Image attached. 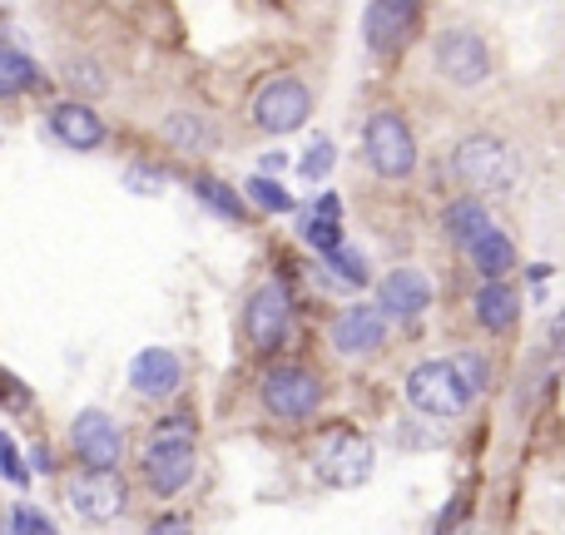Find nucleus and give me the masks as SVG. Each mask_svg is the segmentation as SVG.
<instances>
[{
  "instance_id": "nucleus-35",
  "label": "nucleus",
  "mask_w": 565,
  "mask_h": 535,
  "mask_svg": "<svg viewBox=\"0 0 565 535\" xmlns=\"http://www.w3.org/2000/svg\"><path fill=\"white\" fill-rule=\"evenodd\" d=\"M282 169H288V159H282V154H268V159H264V169H258V174H282Z\"/></svg>"
},
{
  "instance_id": "nucleus-1",
  "label": "nucleus",
  "mask_w": 565,
  "mask_h": 535,
  "mask_svg": "<svg viewBox=\"0 0 565 535\" xmlns=\"http://www.w3.org/2000/svg\"><path fill=\"white\" fill-rule=\"evenodd\" d=\"M189 477H194V427L184 417H169L145 447V486L154 496H179Z\"/></svg>"
},
{
  "instance_id": "nucleus-8",
  "label": "nucleus",
  "mask_w": 565,
  "mask_h": 535,
  "mask_svg": "<svg viewBox=\"0 0 565 535\" xmlns=\"http://www.w3.org/2000/svg\"><path fill=\"white\" fill-rule=\"evenodd\" d=\"M422 25V0H367L362 40L372 55H397Z\"/></svg>"
},
{
  "instance_id": "nucleus-13",
  "label": "nucleus",
  "mask_w": 565,
  "mask_h": 535,
  "mask_svg": "<svg viewBox=\"0 0 565 535\" xmlns=\"http://www.w3.org/2000/svg\"><path fill=\"white\" fill-rule=\"evenodd\" d=\"M70 506L89 526H105V521H115L125 511V481L115 471H85V477L70 481Z\"/></svg>"
},
{
  "instance_id": "nucleus-3",
  "label": "nucleus",
  "mask_w": 565,
  "mask_h": 535,
  "mask_svg": "<svg viewBox=\"0 0 565 535\" xmlns=\"http://www.w3.org/2000/svg\"><path fill=\"white\" fill-rule=\"evenodd\" d=\"M451 174L471 189V194H501L516 179V159H511L507 139L497 135H467L451 154Z\"/></svg>"
},
{
  "instance_id": "nucleus-26",
  "label": "nucleus",
  "mask_w": 565,
  "mask_h": 535,
  "mask_svg": "<svg viewBox=\"0 0 565 535\" xmlns=\"http://www.w3.org/2000/svg\"><path fill=\"white\" fill-rule=\"evenodd\" d=\"M332 159H338V154H332V139H312V145H308V154L298 159V174L308 179V184H318V179H328Z\"/></svg>"
},
{
  "instance_id": "nucleus-4",
  "label": "nucleus",
  "mask_w": 565,
  "mask_h": 535,
  "mask_svg": "<svg viewBox=\"0 0 565 535\" xmlns=\"http://www.w3.org/2000/svg\"><path fill=\"white\" fill-rule=\"evenodd\" d=\"M407 402L422 411V417H461L471 402V387L461 382L457 362L441 357V362H417V367L407 372Z\"/></svg>"
},
{
  "instance_id": "nucleus-18",
  "label": "nucleus",
  "mask_w": 565,
  "mask_h": 535,
  "mask_svg": "<svg viewBox=\"0 0 565 535\" xmlns=\"http://www.w3.org/2000/svg\"><path fill=\"white\" fill-rule=\"evenodd\" d=\"M164 139L179 154H209V149L218 145V129L209 125L204 115H194V109H174V115L164 119Z\"/></svg>"
},
{
  "instance_id": "nucleus-2",
  "label": "nucleus",
  "mask_w": 565,
  "mask_h": 535,
  "mask_svg": "<svg viewBox=\"0 0 565 535\" xmlns=\"http://www.w3.org/2000/svg\"><path fill=\"white\" fill-rule=\"evenodd\" d=\"M362 154L377 179H407L417 169V135L397 109H377L362 129Z\"/></svg>"
},
{
  "instance_id": "nucleus-23",
  "label": "nucleus",
  "mask_w": 565,
  "mask_h": 535,
  "mask_svg": "<svg viewBox=\"0 0 565 535\" xmlns=\"http://www.w3.org/2000/svg\"><path fill=\"white\" fill-rule=\"evenodd\" d=\"M35 79H40V69L30 65V60L20 55L15 45H6V50H0V95H6V99H15L20 89H30V85H35Z\"/></svg>"
},
{
  "instance_id": "nucleus-28",
  "label": "nucleus",
  "mask_w": 565,
  "mask_h": 535,
  "mask_svg": "<svg viewBox=\"0 0 565 535\" xmlns=\"http://www.w3.org/2000/svg\"><path fill=\"white\" fill-rule=\"evenodd\" d=\"M457 372H461V382H467L471 387V397H477V392H487V382H491V367H487V357H477V352H457Z\"/></svg>"
},
{
  "instance_id": "nucleus-25",
  "label": "nucleus",
  "mask_w": 565,
  "mask_h": 535,
  "mask_svg": "<svg viewBox=\"0 0 565 535\" xmlns=\"http://www.w3.org/2000/svg\"><path fill=\"white\" fill-rule=\"evenodd\" d=\"M322 264H328L332 282H342V288H362V282H367V258L352 254V248H338V254H328Z\"/></svg>"
},
{
  "instance_id": "nucleus-21",
  "label": "nucleus",
  "mask_w": 565,
  "mask_h": 535,
  "mask_svg": "<svg viewBox=\"0 0 565 535\" xmlns=\"http://www.w3.org/2000/svg\"><path fill=\"white\" fill-rule=\"evenodd\" d=\"M487 228H491V218H487V208H481V199H477V194L457 199V204L447 208V238H451V244L471 248L481 234H487Z\"/></svg>"
},
{
  "instance_id": "nucleus-11",
  "label": "nucleus",
  "mask_w": 565,
  "mask_h": 535,
  "mask_svg": "<svg viewBox=\"0 0 565 535\" xmlns=\"http://www.w3.org/2000/svg\"><path fill=\"white\" fill-rule=\"evenodd\" d=\"M288 318H292V298L282 282H264L244 308V332L254 342V352H278L288 338Z\"/></svg>"
},
{
  "instance_id": "nucleus-33",
  "label": "nucleus",
  "mask_w": 565,
  "mask_h": 535,
  "mask_svg": "<svg viewBox=\"0 0 565 535\" xmlns=\"http://www.w3.org/2000/svg\"><path fill=\"white\" fill-rule=\"evenodd\" d=\"M149 535H194V531H189L184 516H159L154 526H149Z\"/></svg>"
},
{
  "instance_id": "nucleus-30",
  "label": "nucleus",
  "mask_w": 565,
  "mask_h": 535,
  "mask_svg": "<svg viewBox=\"0 0 565 535\" xmlns=\"http://www.w3.org/2000/svg\"><path fill=\"white\" fill-rule=\"evenodd\" d=\"M129 184H135V194H159V189H164V174H149V169H129Z\"/></svg>"
},
{
  "instance_id": "nucleus-19",
  "label": "nucleus",
  "mask_w": 565,
  "mask_h": 535,
  "mask_svg": "<svg viewBox=\"0 0 565 535\" xmlns=\"http://www.w3.org/2000/svg\"><path fill=\"white\" fill-rule=\"evenodd\" d=\"M467 254H471V264H477V272L487 282H501L511 268H516V244H511L501 228H487V234H481Z\"/></svg>"
},
{
  "instance_id": "nucleus-12",
  "label": "nucleus",
  "mask_w": 565,
  "mask_h": 535,
  "mask_svg": "<svg viewBox=\"0 0 565 535\" xmlns=\"http://www.w3.org/2000/svg\"><path fill=\"white\" fill-rule=\"evenodd\" d=\"M328 338L342 357H367V352H377L387 342V312L377 302H352V308H342L332 318Z\"/></svg>"
},
{
  "instance_id": "nucleus-20",
  "label": "nucleus",
  "mask_w": 565,
  "mask_h": 535,
  "mask_svg": "<svg viewBox=\"0 0 565 535\" xmlns=\"http://www.w3.org/2000/svg\"><path fill=\"white\" fill-rule=\"evenodd\" d=\"M302 238L318 248V258H328V254H338V248H348V244H342V224H338V194H322V199H318V208H312L308 224H302Z\"/></svg>"
},
{
  "instance_id": "nucleus-14",
  "label": "nucleus",
  "mask_w": 565,
  "mask_h": 535,
  "mask_svg": "<svg viewBox=\"0 0 565 535\" xmlns=\"http://www.w3.org/2000/svg\"><path fill=\"white\" fill-rule=\"evenodd\" d=\"M179 382H184V362H179L174 347H145L135 362H129V387L149 402L174 397Z\"/></svg>"
},
{
  "instance_id": "nucleus-6",
  "label": "nucleus",
  "mask_w": 565,
  "mask_h": 535,
  "mask_svg": "<svg viewBox=\"0 0 565 535\" xmlns=\"http://www.w3.org/2000/svg\"><path fill=\"white\" fill-rule=\"evenodd\" d=\"M258 397H264V407L274 411L278 421H308L312 411L322 407V382L312 377L308 367H298V362H282V367L264 372Z\"/></svg>"
},
{
  "instance_id": "nucleus-31",
  "label": "nucleus",
  "mask_w": 565,
  "mask_h": 535,
  "mask_svg": "<svg viewBox=\"0 0 565 535\" xmlns=\"http://www.w3.org/2000/svg\"><path fill=\"white\" fill-rule=\"evenodd\" d=\"M6 477L15 481V486H25V467H20V447H15V437H6Z\"/></svg>"
},
{
  "instance_id": "nucleus-15",
  "label": "nucleus",
  "mask_w": 565,
  "mask_h": 535,
  "mask_svg": "<svg viewBox=\"0 0 565 535\" xmlns=\"http://www.w3.org/2000/svg\"><path fill=\"white\" fill-rule=\"evenodd\" d=\"M377 308L387 312V318H402V322L422 318V312L431 308V282L422 278L417 268H392L377 288Z\"/></svg>"
},
{
  "instance_id": "nucleus-34",
  "label": "nucleus",
  "mask_w": 565,
  "mask_h": 535,
  "mask_svg": "<svg viewBox=\"0 0 565 535\" xmlns=\"http://www.w3.org/2000/svg\"><path fill=\"white\" fill-rule=\"evenodd\" d=\"M551 347H556L561 357H565V308L556 312V318H551Z\"/></svg>"
},
{
  "instance_id": "nucleus-32",
  "label": "nucleus",
  "mask_w": 565,
  "mask_h": 535,
  "mask_svg": "<svg viewBox=\"0 0 565 535\" xmlns=\"http://www.w3.org/2000/svg\"><path fill=\"white\" fill-rule=\"evenodd\" d=\"M461 516H467V496H451V506H447V516H441L437 535H451V531L461 526Z\"/></svg>"
},
{
  "instance_id": "nucleus-9",
  "label": "nucleus",
  "mask_w": 565,
  "mask_h": 535,
  "mask_svg": "<svg viewBox=\"0 0 565 535\" xmlns=\"http://www.w3.org/2000/svg\"><path fill=\"white\" fill-rule=\"evenodd\" d=\"M308 115H312V95H308V85L292 75L264 85L254 99V125L264 129V135H292L298 125H308Z\"/></svg>"
},
{
  "instance_id": "nucleus-7",
  "label": "nucleus",
  "mask_w": 565,
  "mask_h": 535,
  "mask_svg": "<svg viewBox=\"0 0 565 535\" xmlns=\"http://www.w3.org/2000/svg\"><path fill=\"white\" fill-rule=\"evenodd\" d=\"M431 60H437V75L447 79V85H461V89L481 85V79L491 75V50H487V40H481L477 30H467V25L441 30V35H437V50H431Z\"/></svg>"
},
{
  "instance_id": "nucleus-10",
  "label": "nucleus",
  "mask_w": 565,
  "mask_h": 535,
  "mask_svg": "<svg viewBox=\"0 0 565 535\" xmlns=\"http://www.w3.org/2000/svg\"><path fill=\"white\" fill-rule=\"evenodd\" d=\"M70 441H75V457L85 461L89 471H115L119 457H125V431H119V421L109 417V411H99V407L79 411Z\"/></svg>"
},
{
  "instance_id": "nucleus-17",
  "label": "nucleus",
  "mask_w": 565,
  "mask_h": 535,
  "mask_svg": "<svg viewBox=\"0 0 565 535\" xmlns=\"http://www.w3.org/2000/svg\"><path fill=\"white\" fill-rule=\"evenodd\" d=\"M516 318H521V292L511 288L507 278L501 282H481V292H477V322L487 332H507V328H516Z\"/></svg>"
},
{
  "instance_id": "nucleus-5",
  "label": "nucleus",
  "mask_w": 565,
  "mask_h": 535,
  "mask_svg": "<svg viewBox=\"0 0 565 535\" xmlns=\"http://www.w3.org/2000/svg\"><path fill=\"white\" fill-rule=\"evenodd\" d=\"M372 467H377V447H372V437H362V431H338V437H328L318 447V457H312L318 481L322 486H332V491L367 486Z\"/></svg>"
},
{
  "instance_id": "nucleus-29",
  "label": "nucleus",
  "mask_w": 565,
  "mask_h": 535,
  "mask_svg": "<svg viewBox=\"0 0 565 535\" xmlns=\"http://www.w3.org/2000/svg\"><path fill=\"white\" fill-rule=\"evenodd\" d=\"M70 85H85V89H105V75H99V69L95 65H89V60H85V65H70Z\"/></svg>"
},
{
  "instance_id": "nucleus-24",
  "label": "nucleus",
  "mask_w": 565,
  "mask_h": 535,
  "mask_svg": "<svg viewBox=\"0 0 565 535\" xmlns=\"http://www.w3.org/2000/svg\"><path fill=\"white\" fill-rule=\"evenodd\" d=\"M244 194H248V204H258L264 214H288V208H292V194L278 184L274 174H254L244 184Z\"/></svg>"
},
{
  "instance_id": "nucleus-16",
  "label": "nucleus",
  "mask_w": 565,
  "mask_h": 535,
  "mask_svg": "<svg viewBox=\"0 0 565 535\" xmlns=\"http://www.w3.org/2000/svg\"><path fill=\"white\" fill-rule=\"evenodd\" d=\"M50 135H55L65 149L89 154V149L105 145V119H99L85 99H65V105L50 109Z\"/></svg>"
},
{
  "instance_id": "nucleus-27",
  "label": "nucleus",
  "mask_w": 565,
  "mask_h": 535,
  "mask_svg": "<svg viewBox=\"0 0 565 535\" xmlns=\"http://www.w3.org/2000/svg\"><path fill=\"white\" fill-rule=\"evenodd\" d=\"M6 535H60V531L50 526V521L40 516L35 506H25V501H15V506H10V526H6Z\"/></svg>"
},
{
  "instance_id": "nucleus-22",
  "label": "nucleus",
  "mask_w": 565,
  "mask_h": 535,
  "mask_svg": "<svg viewBox=\"0 0 565 535\" xmlns=\"http://www.w3.org/2000/svg\"><path fill=\"white\" fill-rule=\"evenodd\" d=\"M194 194H199V204H209L214 214H224V218H244V199L248 194H238V189H228L224 179H209V174H199L194 179Z\"/></svg>"
}]
</instances>
